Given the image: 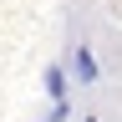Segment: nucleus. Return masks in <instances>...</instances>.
I'll list each match as a JSON object with an SVG mask.
<instances>
[{
	"instance_id": "nucleus-1",
	"label": "nucleus",
	"mask_w": 122,
	"mask_h": 122,
	"mask_svg": "<svg viewBox=\"0 0 122 122\" xmlns=\"http://www.w3.org/2000/svg\"><path fill=\"white\" fill-rule=\"evenodd\" d=\"M71 71H76V81H97V61H92L86 46H76V51H71Z\"/></svg>"
}]
</instances>
